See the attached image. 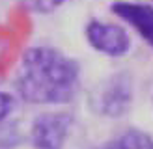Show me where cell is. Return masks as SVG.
I'll return each mask as SVG.
<instances>
[{
  "mask_svg": "<svg viewBox=\"0 0 153 149\" xmlns=\"http://www.w3.org/2000/svg\"><path fill=\"white\" fill-rule=\"evenodd\" d=\"M80 65L54 47H30L21 58L17 93L30 104H67L75 99Z\"/></svg>",
  "mask_w": 153,
  "mask_h": 149,
  "instance_id": "6da1fadb",
  "label": "cell"
},
{
  "mask_svg": "<svg viewBox=\"0 0 153 149\" xmlns=\"http://www.w3.org/2000/svg\"><path fill=\"white\" fill-rule=\"evenodd\" d=\"M84 37L91 49L110 58L125 56L131 50V37L129 32L116 22L91 19L84 26Z\"/></svg>",
  "mask_w": 153,
  "mask_h": 149,
  "instance_id": "7a4b0ae2",
  "label": "cell"
},
{
  "mask_svg": "<svg viewBox=\"0 0 153 149\" xmlns=\"http://www.w3.org/2000/svg\"><path fill=\"white\" fill-rule=\"evenodd\" d=\"M94 108L106 117H121L133 104V84L127 74H114L95 89Z\"/></svg>",
  "mask_w": 153,
  "mask_h": 149,
  "instance_id": "3957f363",
  "label": "cell"
},
{
  "mask_svg": "<svg viewBox=\"0 0 153 149\" xmlns=\"http://www.w3.org/2000/svg\"><path fill=\"white\" fill-rule=\"evenodd\" d=\"M73 119L65 112L39 114L30 129V140L36 149H64Z\"/></svg>",
  "mask_w": 153,
  "mask_h": 149,
  "instance_id": "277c9868",
  "label": "cell"
},
{
  "mask_svg": "<svg viewBox=\"0 0 153 149\" xmlns=\"http://www.w3.org/2000/svg\"><path fill=\"white\" fill-rule=\"evenodd\" d=\"M110 11L131 26L153 49V4L116 0L110 4Z\"/></svg>",
  "mask_w": 153,
  "mask_h": 149,
  "instance_id": "5b68a950",
  "label": "cell"
},
{
  "mask_svg": "<svg viewBox=\"0 0 153 149\" xmlns=\"http://www.w3.org/2000/svg\"><path fill=\"white\" fill-rule=\"evenodd\" d=\"M149 136H146L142 131H127L120 138L110 140L101 149H146L149 144Z\"/></svg>",
  "mask_w": 153,
  "mask_h": 149,
  "instance_id": "8992f818",
  "label": "cell"
},
{
  "mask_svg": "<svg viewBox=\"0 0 153 149\" xmlns=\"http://www.w3.org/2000/svg\"><path fill=\"white\" fill-rule=\"evenodd\" d=\"M67 2H69V0H28L30 7H32L36 13H41V15L54 13L56 10H60V7Z\"/></svg>",
  "mask_w": 153,
  "mask_h": 149,
  "instance_id": "52a82bcc",
  "label": "cell"
},
{
  "mask_svg": "<svg viewBox=\"0 0 153 149\" xmlns=\"http://www.w3.org/2000/svg\"><path fill=\"white\" fill-rule=\"evenodd\" d=\"M15 108V99L11 93L4 91V89H0V123H4L7 116L13 112Z\"/></svg>",
  "mask_w": 153,
  "mask_h": 149,
  "instance_id": "ba28073f",
  "label": "cell"
},
{
  "mask_svg": "<svg viewBox=\"0 0 153 149\" xmlns=\"http://www.w3.org/2000/svg\"><path fill=\"white\" fill-rule=\"evenodd\" d=\"M146 149H153V140H151L149 144H148V147H146Z\"/></svg>",
  "mask_w": 153,
  "mask_h": 149,
  "instance_id": "9c48e42d",
  "label": "cell"
},
{
  "mask_svg": "<svg viewBox=\"0 0 153 149\" xmlns=\"http://www.w3.org/2000/svg\"><path fill=\"white\" fill-rule=\"evenodd\" d=\"M151 2H153V0H151Z\"/></svg>",
  "mask_w": 153,
  "mask_h": 149,
  "instance_id": "30bf717a",
  "label": "cell"
}]
</instances>
